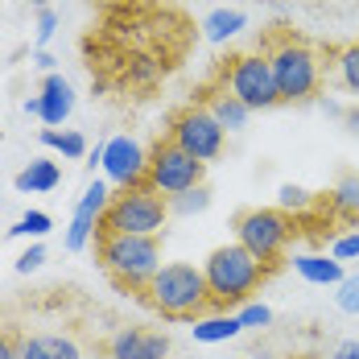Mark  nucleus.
<instances>
[{
    "label": "nucleus",
    "mask_w": 359,
    "mask_h": 359,
    "mask_svg": "<svg viewBox=\"0 0 359 359\" xmlns=\"http://www.w3.org/2000/svg\"><path fill=\"white\" fill-rule=\"evenodd\" d=\"M54 29H58V13H54V8H50V4H46V8H41V13H37V41H41V46H46V41H50V37H54Z\"/></svg>",
    "instance_id": "c756f323"
},
{
    "label": "nucleus",
    "mask_w": 359,
    "mask_h": 359,
    "mask_svg": "<svg viewBox=\"0 0 359 359\" xmlns=\"http://www.w3.org/2000/svg\"><path fill=\"white\" fill-rule=\"evenodd\" d=\"M108 203H111L108 182L95 178L87 190H83V198H79V207H74L71 227H67V248L71 252H83L87 244H91V236L100 231V219H104V211H108Z\"/></svg>",
    "instance_id": "9b49d317"
},
{
    "label": "nucleus",
    "mask_w": 359,
    "mask_h": 359,
    "mask_svg": "<svg viewBox=\"0 0 359 359\" xmlns=\"http://www.w3.org/2000/svg\"><path fill=\"white\" fill-rule=\"evenodd\" d=\"M25 4H37V8H46V0H25Z\"/></svg>",
    "instance_id": "f704fd0d"
},
{
    "label": "nucleus",
    "mask_w": 359,
    "mask_h": 359,
    "mask_svg": "<svg viewBox=\"0 0 359 359\" xmlns=\"http://www.w3.org/2000/svg\"><path fill=\"white\" fill-rule=\"evenodd\" d=\"M58 182H62L58 161H50V157H34V161L13 178V186H17L21 194H46V190H54Z\"/></svg>",
    "instance_id": "dca6fc26"
},
{
    "label": "nucleus",
    "mask_w": 359,
    "mask_h": 359,
    "mask_svg": "<svg viewBox=\"0 0 359 359\" xmlns=\"http://www.w3.org/2000/svg\"><path fill=\"white\" fill-rule=\"evenodd\" d=\"M339 293H334V302H339V310L343 314H359V273H351V277H343L339 281Z\"/></svg>",
    "instance_id": "a878e982"
},
{
    "label": "nucleus",
    "mask_w": 359,
    "mask_h": 359,
    "mask_svg": "<svg viewBox=\"0 0 359 359\" xmlns=\"http://www.w3.org/2000/svg\"><path fill=\"white\" fill-rule=\"evenodd\" d=\"M34 62H37V67H41L46 74H54V58H50L46 50H37V58H34Z\"/></svg>",
    "instance_id": "473e14b6"
},
{
    "label": "nucleus",
    "mask_w": 359,
    "mask_h": 359,
    "mask_svg": "<svg viewBox=\"0 0 359 359\" xmlns=\"http://www.w3.org/2000/svg\"><path fill=\"white\" fill-rule=\"evenodd\" d=\"M41 264H46V248H41V244H34V248H25L17 256V273H34Z\"/></svg>",
    "instance_id": "7c9ffc66"
},
{
    "label": "nucleus",
    "mask_w": 359,
    "mask_h": 359,
    "mask_svg": "<svg viewBox=\"0 0 359 359\" xmlns=\"http://www.w3.org/2000/svg\"><path fill=\"white\" fill-rule=\"evenodd\" d=\"M330 359H359V339H343V343L330 351Z\"/></svg>",
    "instance_id": "2f4dec72"
},
{
    "label": "nucleus",
    "mask_w": 359,
    "mask_h": 359,
    "mask_svg": "<svg viewBox=\"0 0 359 359\" xmlns=\"http://www.w3.org/2000/svg\"><path fill=\"white\" fill-rule=\"evenodd\" d=\"M71 111H74V87L62 74H46V83H41V120L50 128H58Z\"/></svg>",
    "instance_id": "4468645a"
},
{
    "label": "nucleus",
    "mask_w": 359,
    "mask_h": 359,
    "mask_svg": "<svg viewBox=\"0 0 359 359\" xmlns=\"http://www.w3.org/2000/svg\"><path fill=\"white\" fill-rule=\"evenodd\" d=\"M95 256L120 289L144 293L161 269V240L157 236H95Z\"/></svg>",
    "instance_id": "f257e3e1"
},
{
    "label": "nucleus",
    "mask_w": 359,
    "mask_h": 359,
    "mask_svg": "<svg viewBox=\"0 0 359 359\" xmlns=\"http://www.w3.org/2000/svg\"><path fill=\"white\" fill-rule=\"evenodd\" d=\"M289 240H293V223L277 207H252V211L236 219V244L248 248L264 269H273L285 256Z\"/></svg>",
    "instance_id": "423d86ee"
},
{
    "label": "nucleus",
    "mask_w": 359,
    "mask_h": 359,
    "mask_svg": "<svg viewBox=\"0 0 359 359\" xmlns=\"http://www.w3.org/2000/svg\"><path fill=\"white\" fill-rule=\"evenodd\" d=\"M170 141L186 149L194 161H215L219 153H223V141H227V133L219 128V120L211 116L207 108H186L174 116V124H170Z\"/></svg>",
    "instance_id": "1a4fd4ad"
},
{
    "label": "nucleus",
    "mask_w": 359,
    "mask_h": 359,
    "mask_svg": "<svg viewBox=\"0 0 359 359\" xmlns=\"http://www.w3.org/2000/svg\"><path fill=\"white\" fill-rule=\"evenodd\" d=\"M144 293H149L153 310H161L165 318H198L211 306L207 277L194 264H161Z\"/></svg>",
    "instance_id": "39448f33"
},
{
    "label": "nucleus",
    "mask_w": 359,
    "mask_h": 359,
    "mask_svg": "<svg viewBox=\"0 0 359 359\" xmlns=\"http://www.w3.org/2000/svg\"><path fill=\"white\" fill-rule=\"evenodd\" d=\"M165 203H170V215H203L211 207V190L207 186H194V190H182V194L165 198Z\"/></svg>",
    "instance_id": "412c9836"
},
{
    "label": "nucleus",
    "mask_w": 359,
    "mask_h": 359,
    "mask_svg": "<svg viewBox=\"0 0 359 359\" xmlns=\"http://www.w3.org/2000/svg\"><path fill=\"white\" fill-rule=\"evenodd\" d=\"M207 111L219 120V128H223V133H240V128L248 124V116H252V111L244 108L236 95H227V91L211 95V100H207Z\"/></svg>",
    "instance_id": "f3484780"
},
{
    "label": "nucleus",
    "mask_w": 359,
    "mask_h": 359,
    "mask_svg": "<svg viewBox=\"0 0 359 359\" xmlns=\"http://www.w3.org/2000/svg\"><path fill=\"white\" fill-rule=\"evenodd\" d=\"M190 330H194L198 343H227V339H236L244 326H240L236 314H211V318H198Z\"/></svg>",
    "instance_id": "a211bd4d"
},
{
    "label": "nucleus",
    "mask_w": 359,
    "mask_h": 359,
    "mask_svg": "<svg viewBox=\"0 0 359 359\" xmlns=\"http://www.w3.org/2000/svg\"><path fill=\"white\" fill-rule=\"evenodd\" d=\"M334 260H359V231H347V236H339L334 240V248H330Z\"/></svg>",
    "instance_id": "c85d7f7f"
},
{
    "label": "nucleus",
    "mask_w": 359,
    "mask_h": 359,
    "mask_svg": "<svg viewBox=\"0 0 359 359\" xmlns=\"http://www.w3.org/2000/svg\"><path fill=\"white\" fill-rule=\"evenodd\" d=\"M41 144H46V149H58V153H62V157H71V161L87 157V137H83V133H58V128H41Z\"/></svg>",
    "instance_id": "aec40b11"
},
{
    "label": "nucleus",
    "mask_w": 359,
    "mask_h": 359,
    "mask_svg": "<svg viewBox=\"0 0 359 359\" xmlns=\"http://www.w3.org/2000/svg\"><path fill=\"white\" fill-rule=\"evenodd\" d=\"M203 277H207V289H211V302L227 310V306H244L252 293L260 289V281L269 277V269L248 248L223 244V248H215L207 256Z\"/></svg>",
    "instance_id": "f03ea898"
},
{
    "label": "nucleus",
    "mask_w": 359,
    "mask_h": 359,
    "mask_svg": "<svg viewBox=\"0 0 359 359\" xmlns=\"http://www.w3.org/2000/svg\"><path fill=\"white\" fill-rule=\"evenodd\" d=\"M203 174H207V165L203 161H194L186 149L170 141H157V149L149 153V174L144 182L157 190V194H165V198H174L182 190H194V186H203Z\"/></svg>",
    "instance_id": "6e6552de"
},
{
    "label": "nucleus",
    "mask_w": 359,
    "mask_h": 359,
    "mask_svg": "<svg viewBox=\"0 0 359 359\" xmlns=\"http://www.w3.org/2000/svg\"><path fill=\"white\" fill-rule=\"evenodd\" d=\"M50 227H54V219L46 215V211H25V215L17 219V227H8V236H34V240H41Z\"/></svg>",
    "instance_id": "b1692460"
},
{
    "label": "nucleus",
    "mask_w": 359,
    "mask_h": 359,
    "mask_svg": "<svg viewBox=\"0 0 359 359\" xmlns=\"http://www.w3.org/2000/svg\"><path fill=\"white\" fill-rule=\"evenodd\" d=\"M293 273L302 277V281H310V285H339L347 273H343V260H334V256H318V252H302V256H293Z\"/></svg>",
    "instance_id": "2eb2a0df"
},
{
    "label": "nucleus",
    "mask_w": 359,
    "mask_h": 359,
    "mask_svg": "<svg viewBox=\"0 0 359 359\" xmlns=\"http://www.w3.org/2000/svg\"><path fill=\"white\" fill-rule=\"evenodd\" d=\"M104 174L108 182H116L120 190H128V186H144V174H149V157H144V149L133 137H111L104 144Z\"/></svg>",
    "instance_id": "9d476101"
},
{
    "label": "nucleus",
    "mask_w": 359,
    "mask_h": 359,
    "mask_svg": "<svg viewBox=\"0 0 359 359\" xmlns=\"http://www.w3.org/2000/svg\"><path fill=\"white\" fill-rule=\"evenodd\" d=\"M334 67H339V83H343L347 91H355V95H359V41H351V46H343V50H339Z\"/></svg>",
    "instance_id": "5701e85b"
},
{
    "label": "nucleus",
    "mask_w": 359,
    "mask_h": 359,
    "mask_svg": "<svg viewBox=\"0 0 359 359\" xmlns=\"http://www.w3.org/2000/svg\"><path fill=\"white\" fill-rule=\"evenodd\" d=\"M269 67H273V83H277L281 104H306L323 87V58L302 37H277L269 50Z\"/></svg>",
    "instance_id": "7ed1b4c3"
},
{
    "label": "nucleus",
    "mask_w": 359,
    "mask_h": 359,
    "mask_svg": "<svg viewBox=\"0 0 359 359\" xmlns=\"http://www.w3.org/2000/svg\"><path fill=\"white\" fill-rule=\"evenodd\" d=\"M165 219H170L165 194H157L144 182V186H128V190L111 194L95 236H161Z\"/></svg>",
    "instance_id": "20e7f679"
},
{
    "label": "nucleus",
    "mask_w": 359,
    "mask_h": 359,
    "mask_svg": "<svg viewBox=\"0 0 359 359\" xmlns=\"http://www.w3.org/2000/svg\"><path fill=\"white\" fill-rule=\"evenodd\" d=\"M223 91L236 95L248 111L277 108L281 104L277 83H273V67H269V54H240V58H231V67L223 71Z\"/></svg>",
    "instance_id": "0eeeda50"
},
{
    "label": "nucleus",
    "mask_w": 359,
    "mask_h": 359,
    "mask_svg": "<svg viewBox=\"0 0 359 359\" xmlns=\"http://www.w3.org/2000/svg\"><path fill=\"white\" fill-rule=\"evenodd\" d=\"M248 25V17L240 13V8H215L207 21H203V34H207V41H227V37H236L240 29Z\"/></svg>",
    "instance_id": "6ab92c4d"
},
{
    "label": "nucleus",
    "mask_w": 359,
    "mask_h": 359,
    "mask_svg": "<svg viewBox=\"0 0 359 359\" xmlns=\"http://www.w3.org/2000/svg\"><path fill=\"white\" fill-rule=\"evenodd\" d=\"M21 359H83V351L71 334L37 330V334H21Z\"/></svg>",
    "instance_id": "ddd939ff"
},
{
    "label": "nucleus",
    "mask_w": 359,
    "mask_h": 359,
    "mask_svg": "<svg viewBox=\"0 0 359 359\" xmlns=\"http://www.w3.org/2000/svg\"><path fill=\"white\" fill-rule=\"evenodd\" d=\"M310 207V190L306 186H293V182H285L281 190H277V211H306Z\"/></svg>",
    "instance_id": "393cba45"
},
{
    "label": "nucleus",
    "mask_w": 359,
    "mask_h": 359,
    "mask_svg": "<svg viewBox=\"0 0 359 359\" xmlns=\"http://www.w3.org/2000/svg\"><path fill=\"white\" fill-rule=\"evenodd\" d=\"M0 359H21V330L0 323Z\"/></svg>",
    "instance_id": "cd10ccee"
},
{
    "label": "nucleus",
    "mask_w": 359,
    "mask_h": 359,
    "mask_svg": "<svg viewBox=\"0 0 359 359\" xmlns=\"http://www.w3.org/2000/svg\"><path fill=\"white\" fill-rule=\"evenodd\" d=\"M236 318H240V326H244V330H256V326H269V323H273V310H269V306H260V302H244Z\"/></svg>",
    "instance_id": "bb28decb"
},
{
    "label": "nucleus",
    "mask_w": 359,
    "mask_h": 359,
    "mask_svg": "<svg viewBox=\"0 0 359 359\" xmlns=\"http://www.w3.org/2000/svg\"><path fill=\"white\" fill-rule=\"evenodd\" d=\"M330 207H334L339 215H347V219H359V178H355V174L339 178V186H334V198H330Z\"/></svg>",
    "instance_id": "4be33fe9"
},
{
    "label": "nucleus",
    "mask_w": 359,
    "mask_h": 359,
    "mask_svg": "<svg viewBox=\"0 0 359 359\" xmlns=\"http://www.w3.org/2000/svg\"><path fill=\"white\" fill-rule=\"evenodd\" d=\"M108 359H170V334L128 326L108 339Z\"/></svg>",
    "instance_id": "f8f14e48"
},
{
    "label": "nucleus",
    "mask_w": 359,
    "mask_h": 359,
    "mask_svg": "<svg viewBox=\"0 0 359 359\" xmlns=\"http://www.w3.org/2000/svg\"><path fill=\"white\" fill-rule=\"evenodd\" d=\"M25 111H29V116H41V95H29V100H25Z\"/></svg>",
    "instance_id": "72a5a7b5"
}]
</instances>
